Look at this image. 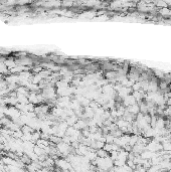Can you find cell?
<instances>
[{
	"label": "cell",
	"mask_w": 171,
	"mask_h": 172,
	"mask_svg": "<svg viewBox=\"0 0 171 172\" xmlns=\"http://www.w3.org/2000/svg\"><path fill=\"white\" fill-rule=\"evenodd\" d=\"M54 165L56 168H60V170H71L73 166H71V162L67 160V158H58L54 160Z\"/></svg>",
	"instance_id": "1"
},
{
	"label": "cell",
	"mask_w": 171,
	"mask_h": 172,
	"mask_svg": "<svg viewBox=\"0 0 171 172\" xmlns=\"http://www.w3.org/2000/svg\"><path fill=\"white\" fill-rule=\"evenodd\" d=\"M136 100H135V98L133 97V95H129L127 96L126 98H124L123 99V104L126 106V107H130V106H133L136 104Z\"/></svg>",
	"instance_id": "2"
},
{
	"label": "cell",
	"mask_w": 171,
	"mask_h": 172,
	"mask_svg": "<svg viewBox=\"0 0 171 172\" xmlns=\"http://www.w3.org/2000/svg\"><path fill=\"white\" fill-rule=\"evenodd\" d=\"M75 127L76 129H77V130H84V129H86L87 127H88V125H87V122L85 120H82V119H79V120H78V122L76 123L75 124Z\"/></svg>",
	"instance_id": "3"
},
{
	"label": "cell",
	"mask_w": 171,
	"mask_h": 172,
	"mask_svg": "<svg viewBox=\"0 0 171 172\" xmlns=\"http://www.w3.org/2000/svg\"><path fill=\"white\" fill-rule=\"evenodd\" d=\"M4 65H5V67L8 69V71H10V69H12L13 67H15L16 65V63L15 61H14L13 58H7L5 59V61H4Z\"/></svg>",
	"instance_id": "4"
},
{
	"label": "cell",
	"mask_w": 171,
	"mask_h": 172,
	"mask_svg": "<svg viewBox=\"0 0 171 172\" xmlns=\"http://www.w3.org/2000/svg\"><path fill=\"white\" fill-rule=\"evenodd\" d=\"M97 156L100 157V158H105V157H108L109 156V153L107 151H105L104 149H99L97 150Z\"/></svg>",
	"instance_id": "5"
},
{
	"label": "cell",
	"mask_w": 171,
	"mask_h": 172,
	"mask_svg": "<svg viewBox=\"0 0 171 172\" xmlns=\"http://www.w3.org/2000/svg\"><path fill=\"white\" fill-rule=\"evenodd\" d=\"M36 172H52V171L49 168H41L39 170H37Z\"/></svg>",
	"instance_id": "6"
},
{
	"label": "cell",
	"mask_w": 171,
	"mask_h": 172,
	"mask_svg": "<svg viewBox=\"0 0 171 172\" xmlns=\"http://www.w3.org/2000/svg\"><path fill=\"white\" fill-rule=\"evenodd\" d=\"M4 80V76H3V75H0V84H1L2 82Z\"/></svg>",
	"instance_id": "7"
}]
</instances>
